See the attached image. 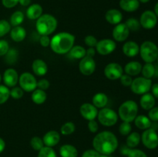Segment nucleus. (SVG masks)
I'll use <instances>...</instances> for the list:
<instances>
[{"mask_svg": "<svg viewBox=\"0 0 158 157\" xmlns=\"http://www.w3.org/2000/svg\"><path fill=\"white\" fill-rule=\"evenodd\" d=\"M119 143L115 134L110 131H103L94 136L93 146L102 155H111L118 148Z\"/></svg>", "mask_w": 158, "mask_h": 157, "instance_id": "1", "label": "nucleus"}, {"mask_svg": "<svg viewBox=\"0 0 158 157\" xmlns=\"http://www.w3.org/2000/svg\"><path fill=\"white\" fill-rule=\"evenodd\" d=\"M75 36L73 34L66 32H61L56 34L50 40L51 49L58 55L68 53L75 43Z\"/></svg>", "mask_w": 158, "mask_h": 157, "instance_id": "2", "label": "nucleus"}, {"mask_svg": "<svg viewBox=\"0 0 158 157\" xmlns=\"http://www.w3.org/2000/svg\"><path fill=\"white\" fill-rule=\"evenodd\" d=\"M58 26L55 16L50 14H43L35 22V29L41 35H49L53 33Z\"/></svg>", "mask_w": 158, "mask_h": 157, "instance_id": "3", "label": "nucleus"}, {"mask_svg": "<svg viewBox=\"0 0 158 157\" xmlns=\"http://www.w3.org/2000/svg\"><path fill=\"white\" fill-rule=\"evenodd\" d=\"M117 114L123 122L132 123L138 114V105L134 100H127L120 105Z\"/></svg>", "mask_w": 158, "mask_h": 157, "instance_id": "4", "label": "nucleus"}, {"mask_svg": "<svg viewBox=\"0 0 158 157\" xmlns=\"http://www.w3.org/2000/svg\"><path fill=\"white\" fill-rule=\"evenodd\" d=\"M139 54L146 63L154 62L158 56L157 46L152 41H144L140 45Z\"/></svg>", "mask_w": 158, "mask_h": 157, "instance_id": "5", "label": "nucleus"}, {"mask_svg": "<svg viewBox=\"0 0 158 157\" xmlns=\"http://www.w3.org/2000/svg\"><path fill=\"white\" fill-rule=\"evenodd\" d=\"M118 114L114 109L105 107L98 111L97 118L100 124L110 127L116 125L118 121Z\"/></svg>", "mask_w": 158, "mask_h": 157, "instance_id": "6", "label": "nucleus"}, {"mask_svg": "<svg viewBox=\"0 0 158 157\" xmlns=\"http://www.w3.org/2000/svg\"><path fill=\"white\" fill-rule=\"evenodd\" d=\"M151 86H152V81L151 78H147L141 76L134 78L130 87L134 94L143 95L149 92Z\"/></svg>", "mask_w": 158, "mask_h": 157, "instance_id": "7", "label": "nucleus"}, {"mask_svg": "<svg viewBox=\"0 0 158 157\" xmlns=\"http://www.w3.org/2000/svg\"><path fill=\"white\" fill-rule=\"evenodd\" d=\"M18 83L24 92H32L37 89L36 78L29 72H25L19 75Z\"/></svg>", "mask_w": 158, "mask_h": 157, "instance_id": "8", "label": "nucleus"}, {"mask_svg": "<svg viewBox=\"0 0 158 157\" xmlns=\"http://www.w3.org/2000/svg\"><path fill=\"white\" fill-rule=\"evenodd\" d=\"M143 146L149 149H154L158 146V134L155 129L152 128L143 130L140 135Z\"/></svg>", "mask_w": 158, "mask_h": 157, "instance_id": "9", "label": "nucleus"}, {"mask_svg": "<svg viewBox=\"0 0 158 157\" xmlns=\"http://www.w3.org/2000/svg\"><path fill=\"white\" fill-rule=\"evenodd\" d=\"M117 48V43L111 38H103L97 42L95 49L100 55H108L114 52Z\"/></svg>", "mask_w": 158, "mask_h": 157, "instance_id": "10", "label": "nucleus"}, {"mask_svg": "<svg viewBox=\"0 0 158 157\" xmlns=\"http://www.w3.org/2000/svg\"><path fill=\"white\" fill-rule=\"evenodd\" d=\"M97 68V64L93 57L86 55L82 59H80L79 63V70L83 75L89 76L94 73Z\"/></svg>", "mask_w": 158, "mask_h": 157, "instance_id": "11", "label": "nucleus"}, {"mask_svg": "<svg viewBox=\"0 0 158 157\" xmlns=\"http://www.w3.org/2000/svg\"><path fill=\"white\" fill-rule=\"evenodd\" d=\"M139 21L142 28L150 30L157 26V17L154 11L146 10L141 14Z\"/></svg>", "mask_w": 158, "mask_h": 157, "instance_id": "12", "label": "nucleus"}, {"mask_svg": "<svg viewBox=\"0 0 158 157\" xmlns=\"http://www.w3.org/2000/svg\"><path fill=\"white\" fill-rule=\"evenodd\" d=\"M123 74V69L119 63L110 62L105 66L104 75L110 80L120 79Z\"/></svg>", "mask_w": 158, "mask_h": 157, "instance_id": "13", "label": "nucleus"}, {"mask_svg": "<svg viewBox=\"0 0 158 157\" xmlns=\"http://www.w3.org/2000/svg\"><path fill=\"white\" fill-rule=\"evenodd\" d=\"M130 35V30L125 23H119L114 26L112 32L114 40L118 42H125Z\"/></svg>", "mask_w": 158, "mask_h": 157, "instance_id": "14", "label": "nucleus"}, {"mask_svg": "<svg viewBox=\"0 0 158 157\" xmlns=\"http://www.w3.org/2000/svg\"><path fill=\"white\" fill-rule=\"evenodd\" d=\"M80 112L83 119L87 121H90L95 119L97 117L98 109L92 103H86L81 105L80 108Z\"/></svg>", "mask_w": 158, "mask_h": 157, "instance_id": "15", "label": "nucleus"}, {"mask_svg": "<svg viewBox=\"0 0 158 157\" xmlns=\"http://www.w3.org/2000/svg\"><path fill=\"white\" fill-rule=\"evenodd\" d=\"M19 75L18 72L13 68H9L6 69V71L3 73L2 80L4 82L5 86L7 87H14L19 83Z\"/></svg>", "mask_w": 158, "mask_h": 157, "instance_id": "16", "label": "nucleus"}, {"mask_svg": "<svg viewBox=\"0 0 158 157\" xmlns=\"http://www.w3.org/2000/svg\"><path fill=\"white\" fill-rule=\"evenodd\" d=\"M60 132L56 130H50L46 132L43 137V141L45 146L53 147L59 144L60 142Z\"/></svg>", "mask_w": 158, "mask_h": 157, "instance_id": "17", "label": "nucleus"}, {"mask_svg": "<svg viewBox=\"0 0 158 157\" xmlns=\"http://www.w3.org/2000/svg\"><path fill=\"white\" fill-rule=\"evenodd\" d=\"M123 54L129 58L137 56L140 52V46L136 42L128 41L123 44L122 48Z\"/></svg>", "mask_w": 158, "mask_h": 157, "instance_id": "18", "label": "nucleus"}, {"mask_svg": "<svg viewBox=\"0 0 158 157\" xmlns=\"http://www.w3.org/2000/svg\"><path fill=\"white\" fill-rule=\"evenodd\" d=\"M32 69L33 73L37 76H43L48 72V66L44 60L36 58L32 62Z\"/></svg>", "mask_w": 158, "mask_h": 157, "instance_id": "19", "label": "nucleus"}, {"mask_svg": "<svg viewBox=\"0 0 158 157\" xmlns=\"http://www.w3.org/2000/svg\"><path fill=\"white\" fill-rule=\"evenodd\" d=\"M105 18L108 23L116 26L121 22L122 19H123V14L118 9H111L106 12Z\"/></svg>", "mask_w": 158, "mask_h": 157, "instance_id": "20", "label": "nucleus"}, {"mask_svg": "<svg viewBox=\"0 0 158 157\" xmlns=\"http://www.w3.org/2000/svg\"><path fill=\"white\" fill-rule=\"evenodd\" d=\"M141 63L137 61H131L127 63L124 66L123 71L125 73L131 76H137L141 72L142 69Z\"/></svg>", "mask_w": 158, "mask_h": 157, "instance_id": "21", "label": "nucleus"}, {"mask_svg": "<svg viewBox=\"0 0 158 157\" xmlns=\"http://www.w3.org/2000/svg\"><path fill=\"white\" fill-rule=\"evenodd\" d=\"M43 7L40 4L30 5L26 10V16L31 20H36L43 15Z\"/></svg>", "mask_w": 158, "mask_h": 157, "instance_id": "22", "label": "nucleus"}, {"mask_svg": "<svg viewBox=\"0 0 158 157\" xmlns=\"http://www.w3.org/2000/svg\"><path fill=\"white\" fill-rule=\"evenodd\" d=\"M10 37L15 42H23L26 37V31L24 27L21 26H15L10 30Z\"/></svg>", "mask_w": 158, "mask_h": 157, "instance_id": "23", "label": "nucleus"}, {"mask_svg": "<svg viewBox=\"0 0 158 157\" xmlns=\"http://www.w3.org/2000/svg\"><path fill=\"white\" fill-rule=\"evenodd\" d=\"M140 105L144 110L149 111L155 106V98L151 93H145L140 99Z\"/></svg>", "mask_w": 158, "mask_h": 157, "instance_id": "24", "label": "nucleus"}, {"mask_svg": "<svg viewBox=\"0 0 158 157\" xmlns=\"http://www.w3.org/2000/svg\"><path fill=\"white\" fill-rule=\"evenodd\" d=\"M109 99L103 92H97L94 95L92 99V104L97 109H103L107 105Z\"/></svg>", "mask_w": 158, "mask_h": 157, "instance_id": "25", "label": "nucleus"}, {"mask_svg": "<svg viewBox=\"0 0 158 157\" xmlns=\"http://www.w3.org/2000/svg\"><path fill=\"white\" fill-rule=\"evenodd\" d=\"M120 7L123 11L127 12H133L137 11L140 7L139 0H120Z\"/></svg>", "mask_w": 158, "mask_h": 157, "instance_id": "26", "label": "nucleus"}, {"mask_svg": "<svg viewBox=\"0 0 158 157\" xmlns=\"http://www.w3.org/2000/svg\"><path fill=\"white\" fill-rule=\"evenodd\" d=\"M78 150L71 144H64L60 148V155L61 157H78Z\"/></svg>", "mask_w": 158, "mask_h": 157, "instance_id": "27", "label": "nucleus"}, {"mask_svg": "<svg viewBox=\"0 0 158 157\" xmlns=\"http://www.w3.org/2000/svg\"><path fill=\"white\" fill-rule=\"evenodd\" d=\"M134 121L135 126L141 130H146V129L151 128V123H152L148 116L145 115H137Z\"/></svg>", "mask_w": 158, "mask_h": 157, "instance_id": "28", "label": "nucleus"}, {"mask_svg": "<svg viewBox=\"0 0 158 157\" xmlns=\"http://www.w3.org/2000/svg\"><path fill=\"white\" fill-rule=\"evenodd\" d=\"M31 99L35 104L42 105L47 99V94H46V91L37 88L33 92H32Z\"/></svg>", "mask_w": 158, "mask_h": 157, "instance_id": "29", "label": "nucleus"}, {"mask_svg": "<svg viewBox=\"0 0 158 157\" xmlns=\"http://www.w3.org/2000/svg\"><path fill=\"white\" fill-rule=\"evenodd\" d=\"M127 140H126V145L131 149H134L136 148L139 144H140V141H141V137L139 132H132L127 135Z\"/></svg>", "mask_w": 158, "mask_h": 157, "instance_id": "30", "label": "nucleus"}, {"mask_svg": "<svg viewBox=\"0 0 158 157\" xmlns=\"http://www.w3.org/2000/svg\"><path fill=\"white\" fill-rule=\"evenodd\" d=\"M86 49L83 46H73L72 49H70V51L69 52V55L73 58H75V59H82L83 57L86 56Z\"/></svg>", "mask_w": 158, "mask_h": 157, "instance_id": "31", "label": "nucleus"}, {"mask_svg": "<svg viewBox=\"0 0 158 157\" xmlns=\"http://www.w3.org/2000/svg\"><path fill=\"white\" fill-rule=\"evenodd\" d=\"M141 73L143 77L147 78H151L156 75V67L153 63H145L142 66Z\"/></svg>", "mask_w": 158, "mask_h": 157, "instance_id": "32", "label": "nucleus"}, {"mask_svg": "<svg viewBox=\"0 0 158 157\" xmlns=\"http://www.w3.org/2000/svg\"><path fill=\"white\" fill-rule=\"evenodd\" d=\"M23 21H24V14H23V12H21V11H15L11 15L9 23H10L11 26L15 27V26H20Z\"/></svg>", "mask_w": 158, "mask_h": 157, "instance_id": "33", "label": "nucleus"}, {"mask_svg": "<svg viewBox=\"0 0 158 157\" xmlns=\"http://www.w3.org/2000/svg\"><path fill=\"white\" fill-rule=\"evenodd\" d=\"M76 130V126L73 122H66L60 128V133L63 135H72Z\"/></svg>", "mask_w": 158, "mask_h": 157, "instance_id": "34", "label": "nucleus"}, {"mask_svg": "<svg viewBox=\"0 0 158 157\" xmlns=\"http://www.w3.org/2000/svg\"><path fill=\"white\" fill-rule=\"evenodd\" d=\"M125 24L127 26V28L129 29L130 32L132 31V32H137V31L140 30V23L139 20H137L135 18H130L125 22Z\"/></svg>", "mask_w": 158, "mask_h": 157, "instance_id": "35", "label": "nucleus"}, {"mask_svg": "<svg viewBox=\"0 0 158 157\" xmlns=\"http://www.w3.org/2000/svg\"><path fill=\"white\" fill-rule=\"evenodd\" d=\"M37 157H57L56 152L52 147L43 146L38 152Z\"/></svg>", "mask_w": 158, "mask_h": 157, "instance_id": "36", "label": "nucleus"}, {"mask_svg": "<svg viewBox=\"0 0 158 157\" xmlns=\"http://www.w3.org/2000/svg\"><path fill=\"white\" fill-rule=\"evenodd\" d=\"M10 97V89L5 85H0V105L4 104Z\"/></svg>", "mask_w": 158, "mask_h": 157, "instance_id": "37", "label": "nucleus"}, {"mask_svg": "<svg viewBox=\"0 0 158 157\" xmlns=\"http://www.w3.org/2000/svg\"><path fill=\"white\" fill-rule=\"evenodd\" d=\"M30 146L35 151H40L44 146L43 139L40 136H33L30 140Z\"/></svg>", "mask_w": 158, "mask_h": 157, "instance_id": "38", "label": "nucleus"}, {"mask_svg": "<svg viewBox=\"0 0 158 157\" xmlns=\"http://www.w3.org/2000/svg\"><path fill=\"white\" fill-rule=\"evenodd\" d=\"M11 30V25L5 19L0 20V38L9 33Z\"/></svg>", "mask_w": 158, "mask_h": 157, "instance_id": "39", "label": "nucleus"}, {"mask_svg": "<svg viewBox=\"0 0 158 157\" xmlns=\"http://www.w3.org/2000/svg\"><path fill=\"white\" fill-rule=\"evenodd\" d=\"M131 130H132V126L131 123L123 122L119 126V132L122 135H128L131 132Z\"/></svg>", "mask_w": 158, "mask_h": 157, "instance_id": "40", "label": "nucleus"}, {"mask_svg": "<svg viewBox=\"0 0 158 157\" xmlns=\"http://www.w3.org/2000/svg\"><path fill=\"white\" fill-rule=\"evenodd\" d=\"M24 95V91L20 86H14L10 90V96L14 99H20Z\"/></svg>", "mask_w": 158, "mask_h": 157, "instance_id": "41", "label": "nucleus"}, {"mask_svg": "<svg viewBox=\"0 0 158 157\" xmlns=\"http://www.w3.org/2000/svg\"><path fill=\"white\" fill-rule=\"evenodd\" d=\"M127 157H148V155L143 150L139 149H130L127 152Z\"/></svg>", "mask_w": 158, "mask_h": 157, "instance_id": "42", "label": "nucleus"}, {"mask_svg": "<svg viewBox=\"0 0 158 157\" xmlns=\"http://www.w3.org/2000/svg\"><path fill=\"white\" fill-rule=\"evenodd\" d=\"M97 42H98L97 38L92 35H88L84 38L85 44H86L89 48V47L95 48L96 46H97Z\"/></svg>", "mask_w": 158, "mask_h": 157, "instance_id": "43", "label": "nucleus"}, {"mask_svg": "<svg viewBox=\"0 0 158 157\" xmlns=\"http://www.w3.org/2000/svg\"><path fill=\"white\" fill-rule=\"evenodd\" d=\"M9 50V44L6 40H0V56H4Z\"/></svg>", "mask_w": 158, "mask_h": 157, "instance_id": "44", "label": "nucleus"}, {"mask_svg": "<svg viewBox=\"0 0 158 157\" xmlns=\"http://www.w3.org/2000/svg\"><path fill=\"white\" fill-rule=\"evenodd\" d=\"M120 81L122 86H125V87H128V86H131V83L133 82V78L132 76L125 73L121 75V77L120 78Z\"/></svg>", "mask_w": 158, "mask_h": 157, "instance_id": "45", "label": "nucleus"}, {"mask_svg": "<svg viewBox=\"0 0 158 157\" xmlns=\"http://www.w3.org/2000/svg\"><path fill=\"white\" fill-rule=\"evenodd\" d=\"M148 118L151 122H158V106H154L148 112Z\"/></svg>", "mask_w": 158, "mask_h": 157, "instance_id": "46", "label": "nucleus"}, {"mask_svg": "<svg viewBox=\"0 0 158 157\" xmlns=\"http://www.w3.org/2000/svg\"><path fill=\"white\" fill-rule=\"evenodd\" d=\"M49 86H50V83L49 82V80L46 79V78H41L40 80L37 81V88L38 89L46 91V89H49Z\"/></svg>", "mask_w": 158, "mask_h": 157, "instance_id": "47", "label": "nucleus"}, {"mask_svg": "<svg viewBox=\"0 0 158 157\" xmlns=\"http://www.w3.org/2000/svg\"><path fill=\"white\" fill-rule=\"evenodd\" d=\"M87 127L89 132H92V133H96V132H97V131H98L99 129L98 123H97L95 119L88 121Z\"/></svg>", "mask_w": 158, "mask_h": 157, "instance_id": "48", "label": "nucleus"}, {"mask_svg": "<svg viewBox=\"0 0 158 157\" xmlns=\"http://www.w3.org/2000/svg\"><path fill=\"white\" fill-rule=\"evenodd\" d=\"M100 154L95 150L94 149H87V150L84 151L82 154L81 157H100Z\"/></svg>", "mask_w": 158, "mask_h": 157, "instance_id": "49", "label": "nucleus"}, {"mask_svg": "<svg viewBox=\"0 0 158 157\" xmlns=\"http://www.w3.org/2000/svg\"><path fill=\"white\" fill-rule=\"evenodd\" d=\"M19 0H2L3 6L7 9H12L17 6Z\"/></svg>", "mask_w": 158, "mask_h": 157, "instance_id": "50", "label": "nucleus"}, {"mask_svg": "<svg viewBox=\"0 0 158 157\" xmlns=\"http://www.w3.org/2000/svg\"><path fill=\"white\" fill-rule=\"evenodd\" d=\"M50 40L51 38H49V35H42L40 37V43L43 47L46 48L48 46H49V45H50Z\"/></svg>", "mask_w": 158, "mask_h": 157, "instance_id": "51", "label": "nucleus"}, {"mask_svg": "<svg viewBox=\"0 0 158 157\" xmlns=\"http://www.w3.org/2000/svg\"><path fill=\"white\" fill-rule=\"evenodd\" d=\"M6 56H7V59L9 60V63H13L12 62V60H15L16 59V57H17V52L15 50V49H9V52H7L6 54Z\"/></svg>", "mask_w": 158, "mask_h": 157, "instance_id": "52", "label": "nucleus"}, {"mask_svg": "<svg viewBox=\"0 0 158 157\" xmlns=\"http://www.w3.org/2000/svg\"><path fill=\"white\" fill-rule=\"evenodd\" d=\"M151 90V94L154 95V98L158 99V83L152 84Z\"/></svg>", "mask_w": 158, "mask_h": 157, "instance_id": "53", "label": "nucleus"}, {"mask_svg": "<svg viewBox=\"0 0 158 157\" xmlns=\"http://www.w3.org/2000/svg\"><path fill=\"white\" fill-rule=\"evenodd\" d=\"M96 49L95 48H93V47H89V49H86V55H87V56H90V57H93L94 58V55H95L96 54Z\"/></svg>", "mask_w": 158, "mask_h": 157, "instance_id": "54", "label": "nucleus"}, {"mask_svg": "<svg viewBox=\"0 0 158 157\" xmlns=\"http://www.w3.org/2000/svg\"><path fill=\"white\" fill-rule=\"evenodd\" d=\"M6 149V142L2 138L0 137V153L3 152Z\"/></svg>", "mask_w": 158, "mask_h": 157, "instance_id": "55", "label": "nucleus"}, {"mask_svg": "<svg viewBox=\"0 0 158 157\" xmlns=\"http://www.w3.org/2000/svg\"><path fill=\"white\" fill-rule=\"evenodd\" d=\"M19 3L23 6H28L30 5L31 0H19Z\"/></svg>", "mask_w": 158, "mask_h": 157, "instance_id": "56", "label": "nucleus"}, {"mask_svg": "<svg viewBox=\"0 0 158 157\" xmlns=\"http://www.w3.org/2000/svg\"><path fill=\"white\" fill-rule=\"evenodd\" d=\"M154 13H155V15H157V18H158V2L156 3L155 6H154Z\"/></svg>", "mask_w": 158, "mask_h": 157, "instance_id": "57", "label": "nucleus"}, {"mask_svg": "<svg viewBox=\"0 0 158 157\" xmlns=\"http://www.w3.org/2000/svg\"><path fill=\"white\" fill-rule=\"evenodd\" d=\"M150 0H139V2L141 3H147V2H148Z\"/></svg>", "mask_w": 158, "mask_h": 157, "instance_id": "58", "label": "nucleus"}, {"mask_svg": "<svg viewBox=\"0 0 158 157\" xmlns=\"http://www.w3.org/2000/svg\"><path fill=\"white\" fill-rule=\"evenodd\" d=\"M100 157H111L110 155H102V154H100Z\"/></svg>", "mask_w": 158, "mask_h": 157, "instance_id": "59", "label": "nucleus"}, {"mask_svg": "<svg viewBox=\"0 0 158 157\" xmlns=\"http://www.w3.org/2000/svg\"><path fill=\"white\" fill-rule=\"evenodd\" d=\"M2 75H1V74H0V83H1V81H2Z\"/></svg>", "mask_w": 158, "mask_h": 157, "instance_id": "60", "label": "nucleus"}, {"mask_svg": "<svg viewBox=\"0 0 158 157\" xmlns=\"http://www.w3.org/2000/svg\"><path fill=\"white\" fill-rule=\"evenodd\" d=\"M157 65H158V56H157Z\"/></svg>", "mask_w": 158, "mask_h": 157, "instance_id": "61", "label": "nucleus"}]
</instances>
